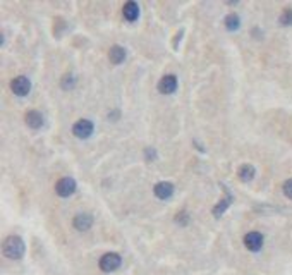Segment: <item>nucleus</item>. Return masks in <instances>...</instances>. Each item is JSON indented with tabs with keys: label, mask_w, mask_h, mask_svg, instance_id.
Returning <instances> with one entry per match:
<instances>
[{
	"label": "nucleus",
	"mask_w": 292,
	"mask_h": 275,
	"mask_svg": "<svg viewBox=\"0 0 292 275\" xmlns=\"http://www.w3.org/2000/svg\"><path fill=\"white\" fill-rule=\"evenodd\" d=\"M4 255L11 260H19L24 255V243L19 235H11L4 241Z\"/></svg>",
	"instance_id": "1"
},
{
	"label": "nucleus",
	"mask_w": 292,
	"mask_h": 275,
	"mask_svg": "<svg viewBox=\"0 0 292 275\" xmlns=\"http://www.w3.org/2000/svg\"><path fill=\"white\" fill-rule=\"evenodd\" d=\"M120 263L122 260L117 253H105V255L102 256V260H100V268H102L103 272H114V270L120 267Z\"/></svg>",
	"instance_id": "2"
},
{
	"label": "nucleus",
	"mask_w": 292,
	"mask_h": 275,
	"mask_svg": "<svg viewBox=\"0 0 292 275\" xmlns=\"http://www.w3.org/2000/svg\"><path fill=\"white\" fill-rule=\"evenodd\" d=\"M11 90L14 91L17 97H26L29 93V90H31V81L26 76H17L11 83Z\"/></svg>",
	"instance_id": "3"
},
{
	"label": "nucleus",
	"mask_w": 292,
	"mask_h": 275,
	"mask_svg": "<svg viewBox=\"0 0 292 275\" xmlns=\"http://www.w3.org/2000/svg\"><path fill=\"white\" fill-rule=\"evenodd\" d=\"M263 234L258 232V230H253V232H247L246 235H244V244H246V248L249 251H260L261 246H263Z\"/></svg>",
	"instance_id": "4"
},
{
	"label": "nucleus",
	"mask_w": 292,
	"mask_h": 275,
	"mask_svg": "<svg viewBox=\"0 0 292 275\" xmlns=\"http://www.w3.org/2000/svg\"><path fill=\"white\" fill-rule=\"evenodd\" d=\"M55 191H57L59 196L67 198V196H71L76 191V181L72 177H62L57 182V186H55Z\"/></svg>",
	"instance_id": "5"
},
{
	"label": "nucleus",
	"mask_w": 292,
	"mask_h": 275,
	"mask_svg": "<svg viewBox=\"0 0 292 275\" xmlns=\"http://www.w3.org/2000/svg\"><path fill=\"white\" fill-rule=\"evenodd\" d=\"M72 133L76 134L79 139H85V138H90L93 134V122L88 121V119H81L74 124L72 128Z\"/></svg>",
	"instance_id": "6"
},
{
	"label": "nucleus",
	"mask_w": 292,
	"mask_h": 275,
	"mask_svg": "<svg viewBox=\"0 0 292 275\" xmlns=\"http://www.w3.org/2000/svg\"><path fill=\"white\" fill-rule=\"evenodd\" d=\"M158 90H160V93H163V95L174 93V91L177 90V77L174 76V74H167V76H163L158 83Z\"/></svg>",
	"instance_id": "7"
},
{
	"label": "nucleus",
	"mask_w": 292,
	"mask_h": 275,
	"mask_svg": "<svg viewBox=\"0 0 292 275\" xmlns=\"http://www.w3.org/2000/svg\"><path fill=\"white\" fill-rule=\"evenodd\" d=\"M155 196L160 200H169L171 196L174 194V186L171 182H158V184L155 186Z\"/></svg>",
	"instance_id": "8"
},
{
	"label": "nucleus",
	"mask_w": 292,
	"mask_h": 275,
	"mask_svg": "<svg viewBox=\"0 0 292 275\" xmlns=\"http://www.w3.org/2000/svg\"><path fill=\"white\" fill-rule=\"evenodd\" d=\"M93 225V217L88 213H79V215L74 217V227L77 230H88Z\"/></svg>",
	"instance_id": "9"
},
{
	"label": "nucleus",
	"mask_w": 292,
	"mask_h": 275,
	"mask_svg": "<svg viewBox=\"0 0 292 275\" xmlns=\"http://www.w3.org/2000/svg\"><path fill=\"white\" fill-rule=\"evenodd\" d=\"M43 115L38 110H29L26 113V124L29 126L31 129H40L43 126Z\"/></svg>",
	"instance_id": "10"
},
{
	"label": "nucleus",
	"mask_w": 292,
	"mask_h": 275,
	"mask_svg": "<svg viewBox=\"0 0 292 275\" xmlns=\"http://www.w3.org/2000/svg\"><path fill=\"white\" fill-rule=\"evenodd\" d=\"M124 17H126V21H131V23H134V21L139 17V6L136 2H128L124 6Z\"/></svg>",
	"instance_id": "11"
},
{
	"label": "nucleus",
	"mask_w": 292,
	"mask_h": 275,
	"mask_svg": "<svg viewBox=\"0 0 292 275\" xmlns=\"http://www.w3.org/2000/svg\"><path fill=\"white\" fill-rule=\"evenodd\" d=\"M108 59H110L112 64H122L126 60V50L122 47H112L110 52H108Z\"/></svg>",
	"instance_id": "12"
},
{
	"label": "nucleus",
	"mask_w": 292,
	"mask_h": 275,
	"mask_svg": "<svg viewBox=\"0 0 292 275\" xmlns=\"http://www.w3.org/2000/svg\"><path fill=\"white\" fill-rule=\"evenodd\" d=\"M255 174H256V170L253 165L249 164H246V165H242L241 169H239V177H241V181L242 182H249L253 177H255Z\"/></svg>",
	"instance_id": "13"
},
{
	"label": "nucleus",
	"mask_w": 292,
	"mask_h": 275,
	"mask_svg": "<svg viewBox=\"0 0 292 275\" xmlns=\"http://www.w3.org/2000/svg\"><path fill=\"white\" fill-rule=\"evenodd\" d=\"M239 24H241V19H239L237 14H229L225 17V26H227L229 31H235L239 29Z\"/></svg>",
	"instance_id": "14"
},
{
	"label": "nucleus",
	"mask_w": 292,
	"mask_h": 275,
	"mask_svg": "<svg viewBox=\"0 0 292 275\" xmlns=\"http://www.w3.org/2000/svg\"><path fill=\"white\" fill-rule=\"evenodd\" d=\"M232 200H234V198L229 194V198H227V200H224V202H220L219 205H217L215 210H213V213H215V217H220V213H224L225 210H227V207H229L230 203H232Z\"/></svg>",
	"instance_id": "15"
},
{
	"label": "nucleus",
	"mask_w": 292,
	"mask_h": 275,
	"mask_svg": "<svg viewBox=\"0 0 292 275\" xmlns=\"http://www.w3.org/2000/svg\"><path fill=\"white\" fill-rule=\"evenodd\" d=\"M278 21H280L282 26H290L292 24V9H285Z\"/></svg>",
	"instance_id": "16"
},
{
	"label": "nucleus",
	"mask_w": 292,
	"mask_h": 275,
	"mask_svg": "<svg viewBox=\"0 0 292 275\" xmlns=\"http://www.w3.org/2000/svg\"><path fill=\"white\" fill-rule=\"evenodd\" d=\"M60 85H62L64 90H71V88H74V85H76V80H74V76H71V74H67V76H64Z\"/></svg>",
	"instance_id": "17"
},
{
	"label": "nucleus",
	"mask_w": 292,
	"mask_h": 275,
	"mask_svg": "<svg viewBox=\"0 0 292 275\" xmlns=\"http://www.w3.org/2000/svg\"><path fill=\"white\" fill-rule=\"evenodd\" d=\"M284 194L289 200H292V179H289V181L284 182Z\"/></svg>",
	"instance_id": "18"
},
{
	"label": "nucleus",
	"mask_w": 292,
	"mask_h": 275,
	"mask_svg": "<svg viewBox=\"0 0 292 275\" xmlns=\"http://www.w3.org/2000/svg\"><path fill=\"white\" fill-rule=\"evenodd\" d=\"M176 220L179 222V224H187V222H189V217H187L186 213H177Z\"/></svg>",
	"instance_id": "19"
},
{
	"label": "nucleus",
	"mask_w": 292,
	"mask_h": 275,
	"mask_svg": "<svg viewBox=\"0 0 292 275\" xmlns=\"http://www.w3.org/2000/svg\"><path fill=\"white\" fill-rule=\"evenodd\" d=\"M155 156H156L155 150H151V148H146V159H148V160H153Z\"/></svg>",
	"instance_id": "20"
},
{
	"label": "nucleus",
	"mask_w": 292,
	"mask_h": 275,
	"mask_svg": "<svg viewBox=\"0 0 292 275\" xmlns=\"http://www.w3.org/2000/svg\"><path fill=\"white\" fill-rule=\"evenodd\" d=\"M117 117H119V112H117V110H115L114 113H112V112H110V113H108V119H112V121H115V119H117Z\"/></svg>",
	"instance_id": "21"
}]
</instances>
